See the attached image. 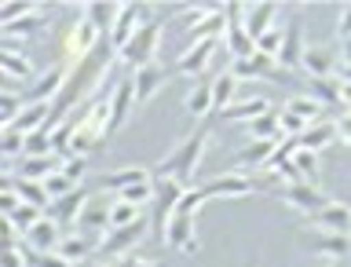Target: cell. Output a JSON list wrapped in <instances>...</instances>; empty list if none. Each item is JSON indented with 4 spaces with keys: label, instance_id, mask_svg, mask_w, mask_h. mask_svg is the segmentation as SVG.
<instances>
[{
    "label": "cell",
    "instance_id": "37",
    "mask_svg": "<svg viewBox=\"0 0 351 267\" xmlns=\"http://www.w3.org/2000/svg\"><path fill=\"white\" fill-rule=\"evenodd\" d=\"M213 110V81H197L194 92L186 95V114L191 117H205Z\"/></svg>",
    "mask_w": 351,
    "mask_h": 267
},
{
    "label": "cell",
    "instance_id": "47",
    "mask_svg": "<svg viewBox=\"0 0 351 267\" xmlns=\"http://www.w3.org/2000/svg\"><path fill=\"white\" fill-rule=\"evenodd\" d=\"M208 202V198H205V191H202V187H191V191H186L183 198H180V209H176V213H183V216H194L197 213V209H202Z\"/></svg>",
    "mask_w": 351,
    "mask_h": 267
},
{
    "label": "cell",
    "instance_id": "10",
    "mask_svg": "<svg viewBox=\"0 0 351 267\" xmlns=\"http://www.w3.org/2000/svg\"><path fill=\"white\" fill-rule=\"evenodd\" d=\"M165 242H169L172 249H180V253H194L202 249V242H197V231H194V216H183V213H172V220L165 224Z\"/></svg>",
    "mask_w": 351,
    "mask_h": 267
},
{
    "label": "cell",
    "instance_id": "31",
    "mask_svg": "<svg viewBox=\"0 0 351 267\" xmlns=\"http://www.w3.org/2000/svg\"><path fill=\"white\" fill-rule=\"evenodd\" d=\"M234 92H238V77L230 70L213 77V114H223V110L234 106Z\"/></svg>",
    "mask_w": 351,
    "mask_h": 267
},
{
    "label": "cell",
    "instance_id": "56",
    "mask_svg": "<svg viewBox=\"0 0 351 267\" xmlns=\"http://www.w3.org/2000/svg\"><path fill=\"white\" fill-rule=\"evenodd\" d=\"M22 205V198L15 194V191H11V187H8V191H4V220L11 216V213H15V209Z\"/></svg>",
    "mask_w": 351,
    "mask_h": 267
},
{
    "label": "cell",
    "instance_id": "8",
    "mask_svg": "<svg viewBox=\"0 0 351 267\" xmlns=\"http://www.w3.org/2000/svg\"><path fill=\"white\" fill-rule=\"evenodd\" d=\"M99 37H103V33H99V30L92 26V22H88V19L81 15V19H77L73 26H70V33L62 37V48H66V55H70L73 62H81L88 51H95L99 44H103Z\"/></svg>",
    "mask_w": 351,
    "mask_h": 267
},
{
    "label": "cell",
    "instance_id": "14",
    "mask_svg": "<svg viewBox=\"0 0 351 267\" xmlns=\"http://www.w3.org/2000/svg\"><path fill=\"white\" fill-rule=\"evenodd\" d=\"M132 106H136V84H132V77H128V81H121L114 88V95H110V132L128 125Z\"/></svg>",
    "mask_w": 351,
    "mask_h": 267
},
{
    "label": "cell",
    "instance_id": "4",
    "mask_svg": "<svg viewBox=\"0 0 351 267\" xmlns=\"http://www.w3.org/2000/svg\"><path fill=\"white\" fill-rule=\"evenodd\" d=\"M282 202L289 205V209H296L300 216H307V220H315L322 209L329 205L326 202V194H322V187L318 183H311V180H300V183H285V191H282Z\"/></svg>",
    "mask_w": 351,
    "mask_h": 267
},
{
    "label": "cell",
    "instance_id": "57",
    "mask_svg": "<svg viewBox=\"0 0 351 267\" xmlns=\"http://www.w3.org/2000/svg\"><path fill=\"white\" fill-rule=\"evenodd\" d=\"M337 77H340L344 84H351V62H344V66H340V73H337Z\"/></svg>",
    "mask_w": 351,
    "mask_h": 267
},
{
    "label": "cell",
    "instance_id": "27",
    "mask_svg": "<svg viewBox=\"0 0 351 267\" xmlns=\"http://www.w3.org/2000/svg\"><path fill=\"white\" fill-rule=\"evenodd\" d=\"M333 139H337V121H315V125L307 128L304 136H296V143H300V150H311V154L326 150Z\"/></svg>",
    "mask_w": 351,
    "mask_h": 267
},
{
    "label": "cell",
    "instance_id": "36",
    "mask_svg": "<svg viewBox=\"0 0 351 267\" xmlns=\"http://www.w3.org/2000/svg\"><path fill=\"white\" fill-rule=\"evenodd\" d=\"M0 66H4V77H8V81H29V77H33L29 59H26L22 51H15V48H8V51H4Z\"/></svg>",
    "mask_w": 351,
    "mask_h": 267
},
{
    "label": "cell",
    "instance_id": "61",
    "mask_svg": "<svg viewBox=\"0 0 351 267\" xmlns=\"http://www.w3.org/2000/svg\"><path fill=\"white\" fill-rule=\"evenodd\" d=\"M139 267H165V264H139Z\"/></svg>",
    "mask_w": 351,
    "mask_h": 267
},
{
    "label": "cell",
    "instance_id": "58",
    "mask_svg": "<svg viewBox=\"0 0 351 267\" xmlns=\"http://www.w3.org/2000/svg\"><path fill=\"white\" fill-rule=\"evenodd\" d=\"M340 55H344V62H351V37L340 40Z\"/></svg>",
    "mask_w": 351,
    "mask_h": 267
},
{
    "label": "cell",
    "instance_id": "55",
    "mask_svg": "<svg viewBox=\"0 0 351 267\" xmlns=\"http://www.w3.org/2000/svg\"><path fill=\"white\" fill-rule=\"evenodd\" d=\"M4 267H29L22 249H4Z\"/></svg>",
    "mask_w": 351,
    "mask_h": 267
},
{
    "label": "cell",
    "instance_id": "43",
    "mask_svg": "<svg viewBox=\"0 0 351 267\" xmlns=\"http://www.w3.org/2000/svg\"><path fill=\"white\" fill-rule=\"evenodd\" d=\"M51 150V132L48 128H40V132H33V136H26V158H48Z\"/></svg>",
    "mask_w": 351,
    "mask_h": 267
},
{
    "label": "cell",
    "instance_id": "51",
    "mask_svg": "<svg viewBox=\"0 0 351 267\" xmlns=\"http://www.w3.org/2000/svg\"><path fill=\"white\" fill-rule=\"evenodd\" d=\"M4 158H19V154H26V136L22 132H11V128H4Z\"/></svg>",
    "mask_w": 351,
    "mask_h": 267
},
{
    "label": "cell",
    "instance_id": "60",
    "mask_svg": "<svg viewBox=\"0 0 351 267\" xmlns=\"http://www.w3.org/2000/svg\"><path fill=\"white\" fill-rule=\"evenodd\" d=\"M340 92H344V106H351V84L340 81Z\"/></svg>",
    "mask_w": 351,
    "mask_h": 267
},
{
    "label": "cell",
    "instance_id": "39",
    "mask_svg": "<svg viewBox=\"0 0 351 267\" xmlns=\"http://www.w3.org/2000/svg\"><path fill=\"white\" fill-rule=\"evenodd\" d=\"M282 110H285V114H293V117H300V121H307V125H315L318 114H322V106H318L311 95H293Z\"/></svg>",
    "mask_w": 351,
    "mask_h": 267
},
{
    "label": "cell",
    "instance_id": "35",
    "mask_svg": "<svg viewBox=\"0 0 351 267\" xmlns=\"http://www.w3.org/2000/svg\"><path fill=\"white\" fill-rule=\"evenodd\" d=\"M40 30H44V15L37 11V15H29V19L15 22V26H4V40H11V44L33 40V37H40Z\"/></svg>",
    "mask_w": 351,
    "mask_h": 267
},
{
    "label": "cell",
    "instance_id": "18",
    "mask_svg": "<svg viewBox=\"0 0 351 267\" xmlns=\"http://www.w3.org/2000/svg\"><path fill=\"white\" fill-rule=\"evenodd\" d=\"M66 73H70V70H62V66H51V70H44V73L37 77V84L29 88L26 103H51V99L62 92V84H66Z\"/></svg>",
    "mask_w": 351,
    "mask_h": 267
},
{
    "label": "cell",
    "instance_id": "38",
    "mask_svg": "<svg viewBox=\"0 0 351 267\" xmlns=\"http://www.w3.org/2000/svg\"><path fill=\"white\" fill-rule=\"evenodd\" d=\"M59 253L62 260H70V264H77V260H84V257H92V238L88 235H73V238H62L59 242Z\"/></svg>",
    "mask_w": 351,
    "mask_h": 267
},
{
    "label": "cell",
    "instance_id": "30",
    "mask_svg": "<svg viewBox=\"0 0 351 267\" xmlns=\"http://www.w3.org/2000/svg\"><path fill=\"white\" fill-rule=\"evenodd\" d=\"M8 187H11V191H15L26 205L51 209V194H48V187H44V183H33V180H19V176H11Z\"/></svg>",
    "mask_w": 351,
    "mask_h": 267
},
{
    "label": "cell",
    "instance_id": "34",
    "mask_svg": "<svg viewBox=\"0 0 351 267\" xmlns=\"http://www.w3.org/2000/svg\"><path fill=\"white\" fill-rule=\"evenodd\" d=\"M267 110H274L267 99H245V103H234L230 110H223V121H256L260 114H267Z\"/></svg>",
    "mask_w": 351,
    "mask_h": 267
},
{
    "label": "cell",
    "instance_id": "52",
    "mask_svg": "<svg viewBox=\"0 0 351 267\" xmlns=\"http://www.w3.org/2000/svg\"><path fill=\"white\" fill-rule=\"evenodd\" d=\"M59 172H66L73 183H81V180H84V158H66Z\"/></svg>",
    "mask_w": 351,
    "mask_h": 267
},
{
    "label": "cell",
    "instance_id": "54",
    "mask_svg": "<svg viewBox=\"0 0 351 267\" xmlns=\"http://www.w3.org/2000/svg\"><path fill=\"white\" fill-rule=\"evenodd\" d=\"M337 139L344 143V147H351V110L340 114V121H337Z\"/></svg>",
    "mask_w": 351,
    "mask_h": 267
},
{
    "label": "cell",
    "instance_id": "26",
    "mask_svg": "<svg viewBox=\"0 0 351 267\" xmlns=\"http://www.w3.org/2000/svg\"><path fill=\"white\" fill-rule=\"evenodd\" d=\"M62 169V161H59V154H48V158H26L19 165V180H33V183H44L48 176H55Z\"/></svg>",
    "mask_w": 351,
    "mask_h": 267
},
{
    "label": "cell",
    "instance_id": "28",
    "mask_svg": "<svg viewBox=\"0 0 351 267\" xmlns=\"http://www.w3.org/2000/svg\"><path fill=\"white\" fill-rule=\"evenodd\" d=\"M307 246L318 257H348L351 253V235H329V231H318V235L307 238Z\"/></svg>",
    "mask_w": 351,
    "mask_h": 267
},
{
    "label": "cell",
    "instance_id": "40",
    "mask_svg": "<svg viewBox=\"0 0 351 267\" xmlns=\"http://www.w3.org/2000/svg\"><path fill=\"white\" fill-rule=\"evenodd\" d=\"M40 220H44V209H37V205H26V202H22V205L15 209V213L8 216V224L15 227L19 235H26V231H33V227L40 224Z\"/></svg>",
    "mask_w": 351,
    "mask_h": 267
},
{
    "label": "cell",
    "instance_id": "33",
    "mask_svg": "<svg viewBox=\"0 0 351 267\" xmlns=\"http://www.w3.org/2000/svg\"><path fill=\"white\" fill-rule=\"evenodd\" d=\"M110 209H114V205L99 202V198H88V205H84V213H81L77 224L92 227V231H110Z\"/></svg>",
    "mask_w": 351,
    "mask_h": 267
},
{
    "label": "cell",
    "instance_id": "59",
    "mask_svg": "<svg viewBox=\"0 0 351 267\" xmlns=\"http://www.w3.org/2000/svg\"><path fill=\"white\" fill-rule=\"evenodd\" d=\"M114 267H139V260H132V257H121Z\"/></svg>",
    "mask_w": 351,
    "mask_h": 267
},
{
    "label": "cell",
    "instance_id": "23",
    "mask_svg": "<svg viewBox=\"0 0 351 267\" xmlns=\"http://www.w3.org/2000/svg\"><path fill=\"white\" fill-rule=\"evenodd\" d=\"M154 176L147 169H139V165H128V169H121V172H106V176H99V187L103 191H128V187H139V183H150Z\"/></svg>",
    "mask_w": 351,
    "mask_h": 267
},
{
    "label": "cell",
    "instance_id": "32",
    "mask_svg": "<svg viewBox=\"0 0 351 267\" xmlns=\"http://www.w3.org/2000/svg\"><path fill=\"white\" fill-rule=\"evenodd\" d=\"M249 136L252 139H278L282 136V110H267L256 121H249Z\"/></svg>",
    "mask_w": 351,
    "mask_h": 267
},
{
    "label": "cell",
    "instance_id": "42",
    "mask_svg": "<svg viewBox=\"0 0 351 267\" xmlns=\"http://www.w3.org/2000/svg\"><path fill=\"white\" fill-rule=\"evenodd\" d=\"M37 11H40V8L29 4V0H15V4H4V11H0V22H4V26H15V22L37 15Z\"/></svg>",
    "mask_w": 351,
    "mask_h": 267
},
{
    "label": "cell",
    "instance_id": "50",
    "mask_svg": "<svg viewBox=\"0 0 351 267\" xmlns=\"http://www.w3.org/2000/svg\"><path fill=\"white\" fill-rule=\"evenodd\" d=\"M147 198H154V180H150V183H139V187H128V191H121V194H117V202L143 205Z\"/></svg>",
    "mask_w": 351,
    "mask_h": 267
},
{
    "label": "cell",
    "instance_id": "46",
    "mask_svg": "<svg viewBox=\"0 0 351 267\" xmlns=\"http://www.w3.org/2000/svg\"><path fill=\"white\" fill-rule=\"evenodd\" d=\"M22 253H26L29 267H73L70 260H62L59 253H33V249H22Z\"/></svg>",
    "mask_w": 351,
    "mask_h": 267
},
{
    "label": "cell",
    "instance_id": "20",
    "mask_svg": "<svg viewBox=\"0 0 351 267\" xmlns=\"http://www.w3.org/2000/svg\"><path fill=\"white\" fill-rule=\"evenodd\" d=\"M84 205H88V194L84 191H73V194H66V198H55L51 209H48V216L59 227H66V224H77V220H81Z\"/></svg>",
    "mask_w": 351,
    "mask_h": 267
},
{
    "label": "cell",
    "instance_id": "19",
    "mask_svg": "<svg viewBox=\"0 0 351 267\" xmlns=\"http://www.w3.org/2000/svg\"><path fill=\"white\" fill-rule=\"evenodd\" d=\"M311 224L322 227V231H329V235H351V205H344V202H329L322 213L311 220Z\"/></svg>",
    "mask_w": 351,
    "mask_h": 267
},
{
    "label": "cell",
    "instance_id": "21",
    "mask_svg": "<svg viewBox=\"0 0 351 267\" xmlns=\"http://www.w3.org/2000/svg\"><path fill=\"white\" fill-rule=\"evenodd\" d=\"M26 249H33V253H55L59 249V224H55L51 216H44L33 231H26Z\"/></svg>",
    "mask_w": 351,
    "mask_h": 267
},
{
    "label": "cell",
    "instance_id": "7",
    "mask_svg": "<svg viewBox=\"0 0 351 267\" xmlns=\"http://www.w3.org/2000/svg\"><path fill=\"white\" fill-rule=\"evenodd\" d=\"M304 51H307V44H304V8H296L293 22L285 26V40H282V51L274 55V62H278L282 70H296V66L304 62Z\"/></svg>",
    "mask_w": 351,
    "mask_h": 267
},
{
    "label": "cell",
    "instance_id": "22",
    "mask_svg": "<svg viewBox=\"0 0 351 267\" xmlns=\"http://www.w3.org/2000/svg\"><path fill=\"white\" fill-rule=\"evenodd\" d=\"M300 66L307 70V77H337L340 73V59L329 48H307Z\"/></svg>",
    "mask_w": 351,
    "mask_h": 267
},
{
    "label": "cell",
    "instance_id": "15",
    "mask_svg": "<svg viewBox=\"0 0 351 267\" xmlns=\"http://www.w3.org/2000/svg\"><path fill=\"white\" fill-rule=\"evenodd\" d=\"M165 81H169V70H161L158 62L136 70V73H132V84H136V103H150V99L165 88Z\"/></svg>",
    "mask_w": 351,
    "mask_h": 267
},
{
    "label": "cell",
    "instance_id": "13",
    "mask_svg": "<svg viewBox=\"0 0 351 267\" xmlns=\"http://www.w3.org/2000/svg\"><path fill=\"white\" fill-rule=\"evenodd\" d=\"M230 73L238 77V84L241 81H256V77H278L282 81V70H274V55L267 51H256V55H249V59H238L234 66H230Z\"/></svg>",
    "mask_w": 351,
    "mask_h": 267
},
{
    "label": "cell",
    "instance_id": "1",
    "mask_svg": "<svg viewBox=\"0 0 351 267\" xmlns=\"http://www.w3.org/2000/svg\"><path fill=\"white\" fill-rule=\"evenodd\" d=\"M114 62H117V51L110 48V40H106V44H99L95 51H88L81 62H70V66H66L70 73H66L62 92L51 99V121H48V132L59 128V125H62V117L70 114L73 106H81L84 99L106 81V73L114 70Z\"/></svg>",
    "mask_w": 351,
    "mask_h": 267
},
{
    "label": "cell",
    "instance_id": "2",
    "mask_svg": "<svg viewBox=\"0 0 351 267\" xmlns=\"http://www.w3.org/2000/svg\"><path fill=\"white\" fill-rule=\"evenodd\" d=\"M205 143H208V128H194L191 136H186L180 147H176L169 158L158 165V172H154V176H169V180H180L186 191H191L194 172H197V165H202V158H205Z\"/></svg>",
    "mask_w": 351,
    "mask_h": 267
},
{
    "label": "cell",
    "instance_id": "5",
    "mask_svg": "<svg viewBox=\"0 0 351 267\" xmlns=\"http://www.w3.org/2000/svg\"><path fill=\"white\" fill-rule=\"evenodd\" d=\"M186 194V187L180 180H169V176H154V227L165 231V224L172 220V213L180 209V198Z\"/></svg>",
    "mask_w": 351,
    "mask_h": 267
},
{
    "label": "cell",
    "instance_id": "16",
    "mask_svg": "<svg viewBox=\"0 0 351 267\" xmlns=\"http://www.w3.org/2000/svg\"><path fill=\"white\" fill-rule=\"evenodd\" d=\"M274 150H278V139H252L249 147L238 150V169L241 172H252V169H267Z\"/></svg>",
    "mask_w": 351,
    "mask_h": 267
},
{
    "label": "cell",
    "instance_id": "12",
    "mask_svg": "<svg viewBox=\"0 0 351 267\" xmlns=\"http://www.w3.org/2000/svg\"><path fill=\"white\" fill-rule=\"evenodd\" d=\"M186 33H191V44L227 37V15H223V8H205L202 15H197V22L186 26Z\"/></svg>",
    "mask_w": 351,
    "mask_h": 267
},
{
    "label": "cell",
    "instance_id": "29",
    "mask_svg": "<svg viewBox=\"0 0 351 267\" xmlns=\"http://www.w3.org/2000/svg\"><path fill=\"white\" fill-rule=\"evenodd\" d=\"M311 99L318 106H344V92H340V77H311Z\"/></svg>",
    "mask_w": 351,
    "mask_h": 267
},
{
    "label": "cell",
    "instance_id": "17",
    "mask_svg": "<svg viewBox=\"0 0 351 267\" xmlns=\"http://www.w3.org/2000/svg\"><path fill=\"white\" fill-rule=\"evenodd\" d=\"M139 26H143V4H125V11H121L114 33H110V48L121 51V48H125V44L139 33Z\"/></svg>",
    "mask_w": 351,
    "mask_h": 267
},
{
    "label": "cell",
    "instance_id": "53",
    "mask_svg": "<svg viewBox=\"0 0 351 267\" xmlns=\"http://www.w3.org/2000/svg\"><path fill=\"white\" fill-rule=\"evenodd\" d=\"M337 33H340V40H348L351 37V4L340 8V19H337Z\"/></svg>",
    "mask_w": 351,
    "mask_h": 267
},
{
    "label": "cell",
    "instance_id": "49",
    "mask_svg": "<svg viewBox=\"0 0 351 267\" xmlns=\"http://www.w3.org/2000/svg\"><path fill=\"white\" fill-rule=\"evenodd\" d=\"M282 40H285V30H282V26H274V30H267V33H263V37L256 40V51L278 55V51H282Z\"/></svg>",
    "mask_w": 351,
    "mask_h": 267
},
{
    "label": "cell",
    "instance_id": "48",
    "mask_svg": "<svg viewBox=\"0 0 351 267\" xmlns=\"http://www.w3.org/2000/svg\"><path fill=\"white\" fill-rule=\"evenodd\" d=\"M296 172H300V180H311L315 183V172H318V154L311 150H296Z\"/></svg>",
    "mask_w": 351,
    "mask_h": 267
},
{
    "label": "cell",
    "instance_id": "44",
    "mask_svg": "<svg viewBox=\"0 0 351 267\" xmlns=\"http://www.w3.org/2000/svg\"><path fill=\"white\" fill-rule=\"evenodd\" d=\"M139 220V205H128V202H114L110 209V227H128Z\"/></svg>",
    "mask_w": 351,
    "mask_h": 267
},
{
    "label": "cell",
    "instance_id": "25",
    "mask_svg": "<svg viewBox=\"0 0 351 267\" xmlns=\"http://www.w3.org/2000/svg\"><path fill=\"white\" fill-rule=\"evenodd\" d=\"M121 4H114V0H99V4H84V19L92 22V26L99 30V33H114V26H117V19H121Z\"/></svg>",
    "mask_w": 351,
    "mask_h": 267
},
{
    "label": "cell",
    "instance_id": "24",
    "mask_svg": "<svg viewBox=\"0 0 351 267\" xmlns=\"http://www.w3.org/2000/svg\"><path fill=\"white\" fill-rule=\"evenodd\" d=\"M274 15H278V4H245V33L260 40L267 30H274Z\"/></svg>",
    "mask_w": 351,
    "mask_h": 267
},
{
    "label": "cell",
    "instance_id": "3",
    "mask_svg": "<svg viewBox=\"0 0 351 267\" xmlns=\"http://www.w3.org/2000/svg\"><path fill=\"white\" fill-rule=\"evenodd\" d=\"M158 44H161V19H150V22H143L136 37H132L125 48L117 51V59L125 62V66H132V70H143V66L154 62Z\"/></svg>",
    "mask_w": 351,
    "mask_h": 267
},
{
    "label": "cell",
    "instance_id": "41",
    "mask_svg": "<svg viewBox=\"0 0 351 267\" xmlns=\"http://www.w3.org/2000/svg\"><path fill=\"white\" fill-rule=\"evenodd\" d=\"M22 110H26V95H15V92H8L4 99H0V121H4V128H11V125H15Z\"/></svg>",
    "mask_w": 351,
    "mask_h": 267
},
{
    "label": "cell",
    "instance_id": "6",
    "mask_svg": "<svg viewBox=\"0 0 351 267\" xmlns=\"http://www.w3.org/2000/svg\"><path fill=\"white\" fill-rule=\"evenodd\" d=\"M143 238H147V220L143 216L128 227H110L106 238L99 242V257H128V249L139 246Z\"/></svg>",
    "mask_w": 351,
    "mask_h": 267
},
{
    "label": "cell",
    "instance_id": "45",
    "mask_svg": "<svg viewBox=\"0 0 351 267\" xmlns=\"http://www.w3.org/2000/svg\"><path fill=\"white\" fill-rule=\"evenodd\" d=\"M44 187H48L51 202H55V198H66V194H73V191H77V183H73L66 172H55V176H48V180H44Z\"/></svg>",
    "mask_w": 351,
    "mask_h": 267
},
{
    "label": "cell",
    "instance_id": "9",
    "mask_svg": "<svg viewBox=\"0 0 351 267\" xmlns=\"http://www.w3.org/2000/svg\"><path fill=\"white\" fill-rule=\"evenodd\" d=\"M202 191H205V198H249V194L260 191V183L245 172H227V176L208 180Z\"/></svg>",
    "mask_w": 351,
    "mask_h": 267
},
{
    "label": "cell",
    "instance_id": "62",
    "mask_svg": "<svg viewBox=\"0 0 351 267\" xmlns=\"http://www.w3.org/2000/svg\"><path fill=\"white\" fill-rule=\"evenodd\" d=\"M88 267H103V264H88Z\"/></svg>",
    "mask_w": 351,
    "mask_h": 267
},
{
    "label": "cell",
    "instance_id": "11",
    "mask_svg": "<svg viewBox=\"0 0 351 267\" xmlns=\"http://www.w3.org/2000/svg\"><path fill=\"white\" fill-rule=\"evenodd\" d=\"M219 51V40H202V44H191L180 59H176V73H186V77H205L213 55Z\"/></svg>",
    "mask_w": 351,
    "mask_h": 267
}]
</instances>
